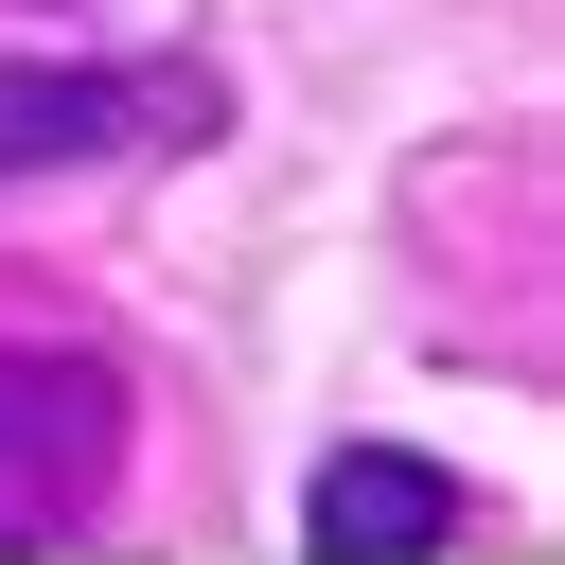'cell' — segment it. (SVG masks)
<instances>
[{
    "label": "cell",
    "instance_id": "6da1fadb",
    "mask_svg": "<svg viewBox=\"0 0 565 565\" xmlns=\"http://www.w3.org/2000/svg\"><path fill=\"white\" fill-rule=\"evenodd\" d=\"M230 124L212 53H0V177H106Z\"/></svg>",
    "mask_w": 565,
    "mask_h": 565
},
{
    "label": "cell",
    "instance_id": "7a4b0ae2",
    "mask_svg": "<svg viewBox=\"0 0 565 565\" xmlns=\"http://www.w3.org/2000/svg\"><path fill=\"white\" fill-rule=\"evenodd\" d=\"M124 477V371L106 353H53V335H0V565L71 547Z\"/></svg>",
    "mask_w": 565,
    "mask_h": 565
},
{
    "label": "cell",
    "instance_id": "3957f363",
    "mask_svg": "<svg viewBox=\"0 0 565 565\" xmlns=\"http://www.w3.org/2000/svg\"><path fill=\"white\" fill-rule=\"evenodd\" d=\"M459 530H477V494L424 441H335L318 494H300V565H441Z\"/></svg>",
    "mask_w": 565,
    "mask_h": 565
}]
</instances>
